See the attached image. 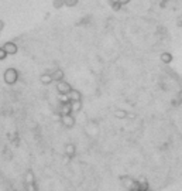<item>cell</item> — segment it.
Here are the masks:
<instances>
[{
  "label": "cell",
  "mask_w": 182,
  "mask_h": 191,
  "mask_svg": "<svg viewBox=\"0 0 182 191\" xmlns=\"http://www.w3.org/2000/svg\"><path fill=\"white\" fill-rule=\"evenodd\" d=\"M51 77H52V79L55 81V82H61V81H64V71L60 70V68H56V70H54L52 72H50Z\"/></svg>",
  "instance_id": "cell-8"
},
{
  "label": "cell",
  "mask_w": 182,
  "mask_h": 191,
  "mask_svg": "<svg viewBox=\"0 0 182 191\" xmlns=\"http://www.w3.org/2000/svg\"><path fill=\"white\" fill-rule=\"evenodd\" d=\"M3 50L7 53V55H14L19 51V47H17V44L13 43V41H7V43L3 44Z\"/></svg>",
  "instance_id": "cell-5"
},
{
  "label": "cell",
  "mask_w": 182,
  "mask_h": 191,
  "mask_svg": "<svg viewBox=\"0 0 182 191\" xmlns=\"http://www.w3.org/2000/svg\"><path fill=\"white\" fill-rule=\"evenodd\" d=\"M61 122L65 127H73L75 126V117L72 115H65V116H61Z\"/></svg>",
  "instance_id": "cell-6"
},
{
  "label": "cell",
  "mask_w": 182,
  "mask_h": 191,
  "mask_svg": "<svg viewBox=\"0 0 182 191\" xmlns=\"http://www.w3.org/2000/svg\"><path fill=\"white\" fill-rule=\"evenodd\" d=\"M120 7H122V4H120L119 2H113V3H112V9H113L114 11H117Z\"/></svg>",
  "instance_id": "cell-19"
},
{
  "label": "cell",
  "mask_w": 182,
  "mask_h": 191,
  "mask_svg": "<svg viewBox=\"0 0 182 191\" xmlns=\"http://www.w3.org/2000/svg\"><path fill=\"white\" fill-rule=\"evenodd\" d=\"M114 117H117V119H126L127 112L122 111V109H117V111H114Z\"/></svg>",
  "instance_id": "cell-14"
},
{
  "label": "cell",
  "mask_w": 182,
  "mask_h": 191,
  "mask_svg": "<svg viewBox=\"0 0 182 191\" xmlns=\"http://www.w3.org/2000/svg\"><path fill=\"white\" fill-rule=\"evenodd\" d=\"M117 2H119L122 6H124V4H129V3H130V0H117Z\"/></svg>",
  "instance_id": "cell-20"
},
{
  "label": "cell",
  "mask_w": 182,
  "mask_h": 191,
  "mask_svg": "<svg viewBox=\"0 0 182 191\" xmlns=\"http://www.w3.org/2000/svg\"><path fill=\"white\" fill-rule=\"evenodd\" d=\"M3 28H4V21L0 20V31H3Z\"/></svg>",
  "instance_id": "cell-21"
},
{
  "label": "cell",
  "mask_w": 182,
  "mask_h": 191,
  "mask_svg": "<svg viewBox=\"0 0 182 191\" xmlns=\"http://www.w3.org/2000/svg\"><path fill=\"white\" fill-rule=\"evenodd\" d=\"M52 6L55 7V9H61V7L65 6V3H64V0H54V2H52Z\"/></svg>",
  "instance_id": "cell-17"
},
{
  "label": "cell",
  "mask_w": 182,
  "mask_h": 191,
  "mask_svg": "<svg viewBox=\"0 0 182 191\" xmlns=\"http://www.w3.org/2000/svg\"><path fill=\"white\" fill-rule=\"evenodd\" d=\"M137 183H139V190H141V191H148L150 190L148 181L146 180V177H140L139 180H137Z\"/></svg>",
  "instance_id": "cell-9"
},
{
  "label": "cell",
  "mask_w": 182,
  "mask_h": 191,
  "mask_svg": "<svg viewBox=\"0 0 182 191\" xmlns=\"http://www.w3.org/2000/svg\"><path fill=\"white\" fill-rule=\"evenodd\" d=\"M68 99H69L71 102H81L82 101V94H81L78 89H72L68 94Z\"/></svg>",
  "instance_id": "cell-7"
},
{
  "label": "cell",
  "mask_w": 182,
  "mask_h": 191,
  "mask_svg": "<svg viewBox=\"0 0 182 191\" xmlns=\"http://www.w3.org/2000/svg\"><path fill=\"white\" fill-rule=\"evenodd\" d=\"M82 108V102H72V112H79Z\"/></svg>",
  "instance_id": "cell-16"
},
{
  "label": "cell",
  "mask_w": 182,
  "mask_h": 191,
  "mask_svg": "<svg viewBox=\"0 0 182 191\" xmlns=\"http://www.w3.org/2000/svg\"><path fill=\"white\" fill-rule=\"evenodd\" d=\"M64 3H65L66 7H75L79 3V0H64Z\"/></svg>",
  "instance_id": "cell-15"
},
{
  "label": "cell",
  "mask_w": 182,
  "mask_h": 191,
  "mask_svg": "<svg viewBox=\"0 0 182 191\" xmlns=\"http://www.w3.org/2000/svg\"><path fill=\"white\" fill-rule=\"evenodd\" d=\"M56 91L60 95H68L72 91V87H71L69 82L66 81H61V82H56Z\"/></svg>",
  "instance_id": "cell-3"
},
{
  "label": "cell",
  "mask_w": 182,
  "mask_h": 191,
  "mask_svg": "<svg viewBox=\"0 0 182 191\" xmlns=\"http://www.w3.org/2000/svg\"><path fill=\"white\" fill-rule=\"evenodd\" d=\"M58 113L61 116H65V115H71L72 113V102H60V106H58Z\"/></svg>",
  "instance_id": "cell-4"
},
{
  "label": "cell",
  "mask_w": 182,
  "mask_h": 191,
  "mask_svg": "<svg viewBox=\"0 0 182 191\" xmlns=\"http://www.w3.org/2000/svg\"><path fill=\"white\" fill-rule=\"evenodd\" d=\"M159 60H161L164 64H171L172 60H174V57H172L171 53H162L161 55H159Z\"/></svg>",
  "instance_id": "cell-11"
},
{
  "label": "cell",
  "mask_w": 182,
  "mask_h": 191,
  "mask_svg": "<svg viewBox=\"0 0 182 191\" xmlns=\"http://www.w3.org/2000/svg\"><path fill=\"white\" fill-rule=\"evenodd\" d=\"M40 81H41V84H43V85H50V84H52V82H54V79H52V77H51L50 72H47V74L41 75Z\"/></svg>",
  "instance_id": "cell-10"
},
{
  "label": "cell",
  "mask_w": 182,
  "mask_h": 191,
  "mask_svg": "<svg viewBox=\"0 0 182 191\" xmlns=\"http://www.w3.org/2000/svg\"><path fill=\"white\" fill-rule=\"evenodd\" d=\"M75 146L73 144H68L65 147V153H66V156H69V157H72V156H75Z\"/></svg>",
  "instance_id": "cell-13"
},
{
  "label": "cell",
  "mask_w": 182,
  "mask_h": 191,
  "mask_svg": "<svg viewBox=\"0 0 182 191\" xmlns=\"http://www.w3.org/2000/svg\"><path fill=\"white\" fill-rule=\"evenodd\" d=\"M3 79L7 85H14L19 81V71L16 68H7L3 74Z\"/></svg>",
  "instance_id": "cell-1"
},
{
  "label": "cell",
  "mask_w": 182,
  "mask_h": 191,
  "mask_svg": "<svg viewBox=\"0 0 182 191\" xmlns=\"http://www.w3.org/2000/svg\"><path fill=\"white\" fill-rule=\"evenodd\" d=\"M6 57H7V53L3 50V47H0V61L6 60Z\"/></svg>",
  "instance_id": "cell-18"
},
{
  "label": "cell",
  "mask_w": 182,
  "mask_h": 191,
  "mask_svg": "<svg viewBox=\"0 0 182 191\" xmlns=\"http://www.w3.org/2000/svg\"><path fill=\"white\" fill-rule=\"evenodd\" d=\"M181 27H182V23H181Z\"/></svg>",
  "instance_id": "cell-23"
},
{
  "label": "cell",
  "mask_w": 182,
  "mask_h": 191,
  "mask_svg": "<svg viewBox=\"0 0 182 191\" xmlns=\"http://www.w3.org/2000/svg\"><path fill=\"white\" fill-rule=\"evenodd\" d=\"M26 181H27V185H34L35 177H34L33 171H27V174H26Z\"/></svg>",
  "instance_id": "cell-12"
},
{
  "label": "cell",
  "mask_w": 182,
  "mask_h": 191,
  "mask_svg": "<svg viewBox=\"0 0 182 191\" xmlns=\"http://www.w3.org/2000/svg\"><path fill=\"white\" fill-rule=\"evenodd\" d=\"M120 180H122V185L126 188L127 191H131V190H134V188H139V183H137V180L129 177V176H124V177H122Z\"/></svg>",
  "instance_id": "cell-2"
},
{
  "label": "cell",
  "mask_w": 182,
  "mask_h": 191,
  "mask_svg": "<svg viewBox=\"0 0 182 191\" xmlns=\"http://www.w3.org/2000/svg\"><path fill=\"white\" fill-rule=\"evenodd\" d=\"M131 191H141V190H139V188H134V190H131Z\"/></svg>",
  "instance_id": "cell-22"
}]
</instances>
